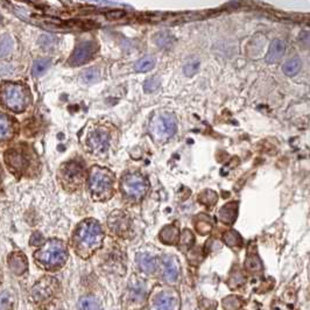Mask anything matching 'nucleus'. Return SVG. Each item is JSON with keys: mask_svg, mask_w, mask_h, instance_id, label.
<instances>
[{"mask_svg": "<svg viewBox=\"0 0 310 310\" xmlns=\"http://www.w3.org/2000/svg\"><path fill=\"white\" fill-rule=\"evenodd\" d=\"M104 239L103 230L95 219L84 220L73 236V246L76 253L87 258L101 247Z\"/></svg>", "mask_w": 310, "mask_h": 310, "instance_id": "1", "label": "nucleus"}, {"mask_svg": "<svg viewBox=\"0 0 310 310\" xmlns=\"http://www.w3.org/2000/svg\"><path fill=\"white\" fill-rule=\"evenodd\" d=\"M68 258L66 245L61 240L52 239L47 241L44 246L34 253V259L40 267L44 270L54 271L60 268Z\"/></svg>", "mask_w": 310, "mask_h": 310, "instance_id": "2", "label": "nucleus"}, {"mask_svg": "<svg viewBox=\"0 0 310 310\" xmlns=\"http://www.w3.org/2000/svg\"><path fill=\"white\" fill-rule=\"evenodd\" d=\"M114 177L110 170L94 167L89 177V188L95 200H108L113 193Z\"/></svg>", "mask_w": 310, "mask_h": 310, "instance_id": "3", "label": "nucleus"}, {"mask_svg": "<svg viewBox=\"0 0 310 310\" xmlns=\"http://www.w3.org/2000/svg\"><path fill=\"white\" fill-rule=\"evenodd\" d=\"M60 293L59 281L55 278L44 277L34 285L30 291V298L40 308L48 307L55 301Z\"/></svg>", "mask_w": 310, "mask_h": 310, "instance_id": "4", "label": "nucleus"}, {"mask_svg": "<svg viewBox=\"0 0 310 310\" xmlns=\"http://www.w3.org/2000/svg\"><path fill=\"white\" fill-rule=\"evenodd\" d=\"M0 100L8 110L13 112L25 111L28 104L26 89L20 84L8 83L4 85L0 93Z\"/></svg>", "mask_w": 310, "mask_h": 310, "instance_id": "5", "label": "nucleus"}, {"mask_svg": "<svg viewBox=\"0 0 310 310\" xmlns=\"http://www.w3.org/2000/svg\"><path fill=\"white\" fill-rule=\"evenodd\" d=\"M120 188L128 200H140L147 193L148 182L140 174L132 173L122 177Z\"/></svg>", "mask_w": 310, "mask_h": 310, "instance_id": "6", "label": "nucleus"}, {"mask_svg": "<svg viewBox=\"0 0 310 310\" xmlns=\"http://www.w3.org/2000/svg\"><path fill=\"white\" fill-rule=\"evenodd\" d=\"M177 131V122L173 114L162 113L151 125V133L156 141H165L172 138Z\"/></svg>", "mask_w": 310, "mask_h": 310, "instance_id": "7", "label": "nucleus"}, {"mask_svg": "<svg viewBox=\"0 0 310 310\" xmlns=\"http://www.w3.org/2000/svg\"><path fill=\"white\" fill-rule=\"evenodd\" d=\"M84 180V168L78 162H69L61 169V181L63 187L70 190H76Z\"/></svg>", "mask_w": 310, "mask_h": 310, "instance_id": "8", "label": "nucleus"}, {"mask_svg": "<svg viewBox=\"0 0 310 310\" xmlns=\"http://www.w3.org/2000/svg\"><path fill=\"white\" fill-rule=\"evenodd\" d=\"M6 165L13 173L22 174L25 173L30 165L29 156L27 154L26 149L22 148H12L5 153Z\"/></svg>", "mask_w": 310, "mask_h": 310, "instance_id": "9", "label": "nucleus"}, {"mask_svg": "<svg viewBox=\"0 0 310 310\" xmlns=\"http://www.w3.org/2000/svg\"><path fill=\"white\" fill-rule=\"evenodd\" d=\"M97 44L93 42V41H84V42L78 44L76 48H75L73 55L69 59V64L70 66L77 67L81 66V64L87 63L88 61L93 59L94 54L97 52Z\"/></svg>", "mask_w": 310, "mask_h": 310, "instance_id": "10", "label": "nucleus"}, {"mask_svg": "<svg viewBox=\"0 0 310 310\" xmlns=\"http://www.w3.org/2000/svg\"><path fill=\"white\" fill-rule=\"evenodd\" d=\"M88 145L91 151L96 154H102L108 149L110 146V135L103 129H97L93 132L88 139Z\"/></svg>", "mask_w": 310, "mask_h": 310, "instance_id": "11", "label": "nucleus"}, {"mask_svg": "<svg viewBox=\"0 0 310 310\" xmlns=\"http://www.w3.org/2000/svg\"><path fill=\"white\" fill-rule=\"evenodd\" d=\"M163 264V277H165L166 281L169 284H174L177 279H179L180 274V267L179 262L173 255H166L163 257L162 260Z\"/></svg>", "mask_w": 310, "mask_h": 310, "instance_id": "12", "label": "nucleus"}, {"mask_svg": "<svg viewBox=\"0 0 310 310\" xmlns=\"http://www.w3.org/2000/svg\"><path fill=\"white\" fill-rule=\"evenodd\" d=\"M108 227L118 234L125 233L128 230V219L120 211L113 212L108 218Z\"/></svg>", "mask_w": 310, "mask_h": 310, "instance_id": "13", "label": "nucleus"}, {"mask_svg": "<svg viewBox=\"0 0 310 310\" xmlns=\"http://www.w3.org/2000/svg\"><path fill=\"white\" fill-rule=\"evenodd\" d=\"M7 262L9 270H11L15 275L23 274L26 272L27 267H28L26 257L21 253V252H14V253H12L8 257Z\"/></svg>", "mask_w": 310, "mask_h": 310, "instance_id": "14", "label": "nucleus"}, {"mask_svg": "<svg viewBox=\"0 0 310 310\" xmlns=\"http://www.w3.org/2000/svg\"><path fill=\"white\" fill-rule=\"evenodd\" d=\"M286 50L285 42L281 40H274L271 43L270 49H268L267 55H266V61L268 63H277L278 61L281 60V57L284 56Z\"/></svg>", "mask_w": 310, "mask_h": 310, "instance_id": "15", "label": "nucleus"}, {"mask_svg": "<svg viewBox=\"0 0 310 310\" xmlns=\"http://www.w3.org/2000/svg\"><path fill=\"white\" fill-rule=\"evenodd\" d=\"M160 240L168 245H176L180 241V231L176 226L168 225L160 232Z\"/></svg>", "mask_w": 310, "mask_h": 310, "instance_id": "16", "label": "nucleus"}, {"mask_svg": "<svg viewBox=\"0 0 310 310\" xmlns=\"http://www.w3.org/2000/svg\"><path fill=\"white\" fill-rule=\"evenodd\" d=\"M237 203H229L226 206H224L218 212V217L219 219L225 224H232L237 218Z\"/></svg>", "mask_w": 310, "mask_h": 310, "instance_id": "17", "label": "nucleus"}, {"mask_svg": "<svg viewBox=\"0 0 310 310\" xmlns=\"http://www.w3.org/2000/svg\"><path fill=\"white\" fill-rule=\"evenodd\" d=\"M146 299V291L141 285H134L129 288L127 293V301L129 306L139 305L142 303Z\"/></svg>", "mask_w": 310, "mask_h": 310, "instance_id": "18", "label": "nucleus"}, {"mask_svg": "<svg viewBox=\"0 0 310 310\" xmlns=\"http://www.w3.org/2000/svg\"><path fill=\"white\" fill-rule=\"evenodd\" d=\"M138 264L140 270L142 272H145V273H154L156 270V266H158L155 257H153V255L147 253L138 255Z\"/></svg>", "mask_w": 310, "mask_h": 310, "instance_id": "19", "label": "nucleus"}, {"mask_svg": "<svg viewBox=\"0 0 310 310\" xmlns=\"http://www.w3.org/2000/svg\"><path fill=\"white\" fill-rule=\"evenodd\" d=\"M176 301L173 296L168 294H160L154 301L155 310H175Z\"/></svg>", "mask_w": 310, "mask_h": 310, "instance_id": "20", "label": "nucleus"}, {"mask_svg": "<svg viewBox=\"0 0 310 310\" xmlns=\"http://www.w3.org/2000/svg\"><path fill=\"white\" fill-rule=\"evenodd\" d=\"M301 60L299 57H293V59L288 60L287 62L284 64L282 67V70L284 73L287 75V76H295L296 74L299 73L300 69H301Z\"/></svg>", "mask_w": 310, "mask_h": 310, "instance_id": "21", "label": "nucleus"}, {"mask_svg": "<svg viewBox=\"0 0 310 310\" xmlns=\"http://www.w3.org/2000/svg\"><path fill=\"white\" fill-rule=\"evenodd\" d=\"M78 310H101V305L93 296H84L78 301Z\"/></svg>", "mask_w": 310, "mask_h": 310, "instance_id": "22", "label": "nucleus"}, {"mask_svg": "<svg viewBox=\"0 0 310 310\" xmlns=\"http://www.w3.org/2000/svg\"><path fill=\"white\" fill-rule=\"evenodd\" d=\"M224 243H225L229 247H241L243 245V239H241L240 234L236 232V231H227V232L224 233L223 236Z\"/></svg>", "mask_w": 310, "mask_h": 310, "instance_id": "23", "label": "nucleus"}, {"mask_svg": "<svg viewBox=\"0 0 310 310\" xmlns=\"http://www.w3.org/2000/svg\"><path fill=\"white\" fill-rule=\"evenodd\" d=\"M12 124L7 115L0 113V140L8 138L12 134Z\"/></svg>", "mask_w": 310, "mask_h": 310, "instance_id": "24", "label": "nucleus"}, {"mask_svg": "<svg viewBox=\"0 0 310 310\" xmlns=\"http://www.w3.org/2000/svg\"><path fill=\"white\" fill-rule=\"evenodd\" d=\"M245 266L251 272H260L262 270V262L260 258L258 257V254L254 253H250L247 255L246 260H245Z\"/></svg>", "mask_w": 310, "mask_h": 310, "instance_id": "25", "label": "nucleus"}, {"mask_svg": "<svg viewBox=\"0 0 310 310\" xmlns=\"http://www.w3.org/2000/svg\"><path fill=\"white\" fill-rule=\"evenodd\" d=\"M155 66V60L151 56H146L144 59L139 60L137 63H135V70L139 71V73H147V71H151L153 68Z\"/></svg>", "mask_w": 310, "mask_h": 310, "instance_id": "26", "label": "nucleus"}, {"mask_svg": "<svg viewBox=\"0 0 310 310\" xmlns=\"http://www.w3.org/2000/svg\"><path fill=\"white\" fill-rule=\"evenodd\" d=\"M154 41H155V43L160 47V48H170V47L173 46L174 37L168 33L162 32V33L156 34Z\"/></svg>", "mask_w": 310, "mask_h": 310, "instance_id": "27", "label": "nucleus"}, {"mask_svg": "<svg viewBox=\"0 0 310 310\" xmlns=\"http://www.w3.org/2000/svg\"><path fill=\"white\" fill-rule=\"evenodd\" d=\"M49 67H50L49 60H44V59L36 60L35 62H34L32 73L34 76H42V75L49 69Z\"/></svg>", "mask_w": 310, "mask_h": 310, "instance_id": "28", "label": "nucleus"}, {"mask_svg": "<svg viewBox=\"0 0 310 310\" xmlns=\"http://www.w3.org/2000/svg\"><path fill=\"white\" fill-rule=\"evenodd\" d=\"M100 76H101L100 70L93 68V69L84 70L83 73H82L81 80L83 81L85 84H91V83H95V82H97L98 80H100Z\"/></svg>", "mask_w": 310, "mask_h": 310, "instance_id": "29", "label": "nucleus"}, {"mask_svg": "<svg viewBox=\"0 0 310 310\" xmlns=\"http://www.w3.org/2000/svg\"><path fill=\"white\" fill-rule=\"evenodd\" d=\"M241 307V300L238 296L230 295L223 300V308L225 310H238Z\"/></svg>", "mask_w": 310, "mask_h": 310, "instance_id": "30", "label": "nucleus"}, {"mask_svg": "<svg viewBox=\"0 0 310 310\" xmlns=\"http://www.w3.org/2000/svg\"><path fill=\"white\" fill-rule=\"evenodd\" d=\"M199 70H200V61L197 59L189 60L188 62L185 64V68H183V73H185L186 76L188 77L194 76V75L197 74Z\"/></svg>", "mask_w": 310, "mask_h": 310, "instance_id": "31", "label": "nucleus"}, {"mask_svg": "<svg viewBox=\"0 0 310 310\" xmlns=\"http://www.w3.org/2000/svg\"><path fill=\"white\" fill-rule=\"evenodd\" d=\"M13 305V296L8 291L0 293V310H9Z\"/></svg>", "mask_w": 310, "mask_h": 310, "instance_id": "32", "label": "nucleus"}, {"mask_svg": "<svg viewBox=\"0 0 310 310\" xmlns=\"http://www.w3.org/2000/svg\"><path fill=\"white\" fill-rule=\"evenodd\" d=\"M13 49V41L8 35L5 36L0 42V57L7 56Z\"/></svg>", "mask_w": 310, "mask_h": 310, "instance_id": "33", "label": "nucleus"}, {"mask_svg": "<svg viewBox=\"0 0 310 310\" xmlns=\"http://www.w3.org/2000/svg\"><path fill=\"white\" fill-rule=\"evenodd\" d=\"M200 201L206 206H213L217 202V195L212 190H206L200 195Z\"/></svg>", "mask_w": 310, "mask_h": 310, "instance_id": "34", "label": "nucleus"}, {"mask_svg": "<svg viewBox=\"0 0 310 310\" xmlns=\"http://www.w3.org/2000/svg\"><path fill=\"white\" fill-rule=\"evenodd\" d=\"M194 241H195V238H194V234L190 230H185L180 236V245L186 248L192 247Z\"/></svg>", "mask_w": 310, "mask_h": 310, "instance_id": "35", "label": "nucleus"}, {"mask_svg": "<svg viewBox=\"0 0 310 310\" xmlns=\"http://www.w3.org/2000/svg\"><path fill=\"white\" fill-rule=\"evenodd\" d=\"M160 87V80L158 77H152L149 78V80H147L145 82L144 84V90L146 91L147 94H151V93H154V91H156Z\"/></svg>", "mask_w": 310, "mask_h": 310, "instance_id": "36", "label": "nucleus"}, {"mask_svg": "<svg viewBox=\"0 0 310 310\" xmlns=\"http://www.w3.org/2000/svg\"><path fill=\"white\" fill-rule=\"evenodd\" d=\"M212 229V225H211L210 221H207L206 219H199V221L196 223V230L197 232L202 236H206Z\"/></svg>", "mask_w": 310, "mask_h": 310, "instance_id": "37", "label": "nucleus"}, {"mask_svg": "<svg viewBox=\"0 0 310 310\" xmlns=\"http://www.w3.org/2000/svg\"><path fill=\"white\" fill-rule=\"evenodd\" d=\"M299 42L303 47V48H306V49L310 48V32L303 30V32L300 33Z\"/></svg>", "mask_w": 310, "mask_h": 310, "instance_id": "38", "label": "nucleus"}, {"mask_svg": "<svg viewBox=\"0 0 310 310\" xmlns=\"http://www.w3.org/2000/svg\"><path fill=\"white\" fill-rule=\"evenodd\" d=\"M124 15H125V12L121 11V9H112V11H108L105 13V16H106L107 19H119Z\"/></svg>", "mask_w": 310, "mask_h": 310, "instance_id": "39", "label": "nucleus"}, {"mask_svg": "<svg viewBox=\"0 0 310 310\" xmlns=\"http://www.w3.org/2000/svg\"><path fill=\"white\" fill-rule=\"evenodd\" d=\"M1 279H2V275H1V271H0V284H1Z\"/></svg>", "mask_w": 310, "mask_h": 310, "instance_id": "40", "label": "nucleus"}, {"mask_svg": "<svg viewBox=\"0 0 310 310\" xmlns=\"http://www.w3.org/2000/svg\"><path fill=\"white\" fill-rule=\"evenodd\" d=\"M0 21H1V16H0Z\"/></svg>", "mask_w": 310, "mask_h": 310, "instance_id": "41", "label": "nucleus"}, {"mask_svg": "<svg viewBox=\"0 0 310 310\" xmlns=\"http://www.w3.org/2000/svg\"><path fill=\"white\" fill-rule=\"evenodd\" d=\"M0 176H1V173H0Z\"/></svg>", "mask_w": 310, "mask_h": 310, "instance_id": "42", "label": "nucleus"}]
</instances>
